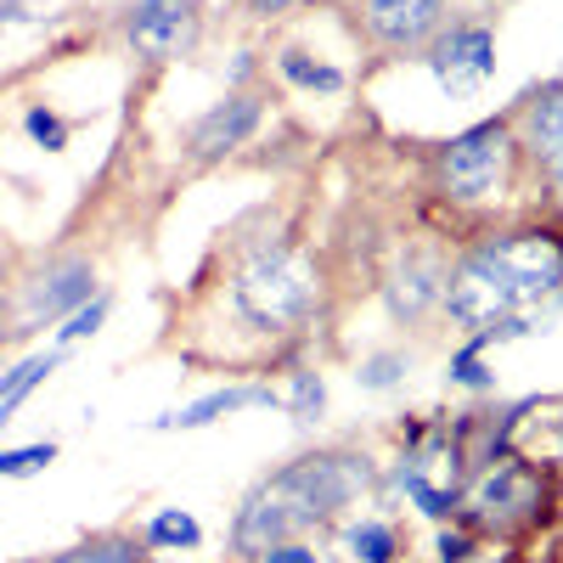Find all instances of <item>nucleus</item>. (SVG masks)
I'll list each match as a JSON object with an SVG mask.
<instances>
[{"mask_svg":"<svg viewBox=\"0 0 563 563\" xmlns=\"http://www.w3.org/2000/svg\"><path fill=\"white\" fill-rule=\"evenodd\" d=\"M434 294H440L434 271H429V265H411V271H400V276H395V288H389V310H395V316H406V321H417V316H422V305H429Z\"/></svg>","mask_w":563,"mask_h":563,"instance_id":"obj_16","label":"nucleus"},{"mask_svg":"<svg viewBox=\"0 0 563 563\" xmlns=\"http://www.w3.org/2000/svg\"><path fill=\"white\" fill-rule=\"evenodd\" d=\"M467 558H474V541H467L462 530H445L440 536V563H467Z\"/></svg>","mask_w":563,"mask_h":563,"instance_id":"obj_26","label":"nucleus"},{"mask_svg":"<svg viewBox=\"0 0 563 563\" xmlns=\"http://www.w3.org/2000/svg\"><path fill=\"white\" fill-rule=\"evenodd\" d=\"M57 462V445L40 440V445H18V451H0V479H29L40 467Z\"/></svg>","mask_w":563,"mask_h":563,"instance_id":"obj_19","label":"nucleus"},{"mask_svg":"<svg viewBox=\"0 0 563 563\" xmlns=\"http://www.w3.org/2000/svg\"><path fill=\"white\" fill-rule=\"evenodd\" d=\"M525 135H530L536 164H541L552 180H563V85H558V90H547V97L530 108Z\"/></svg>","mask_w":563,"mask_h":563,"instance_id":"obj_12","label":"nucleus"},{"mask_svg":"<svg viewBox=\"0 0 563 563\" xmlns=\"http://www.w3.org/2000/svg\"><path fill=\"white\" fill-rule=\"evenodd\" d=\"M445 18V0H361V23L366 34L389 45V52H411L422 45Z\"/></svg>","mask_w":563,"mask_h":563,"instance_id":"obj_11","label":"nucleus"},{"mask_svg":"<svg viewBox=\"0 0 563 563\" xmlns=\"http://www.w3.org/2000/svg\"><path fill=\"white\" fill-rule=\"evenodd\" d=\"M52 563H147V547H141L135 536H90V541H79V547H68V552H57Z\"/></svg>","mask_w":563,"mask_h":563,"instance_id":"obj_14","label":"nucleus"},{"mask_svg":"<svg viewBox=\"0 0 563 563\" xmlns=\"http://www.w3.org/2000/svg\"><path fill=\"white\" fill-rule=\"evenodd\" d=\"M366 485H372L366 456H339V451L299 456L249 490V501L238 507V525H231V547L243 558H260L276 541H299L305 530L333 519L339 507H350Z\"/></svg>","mask_w":563,"mask_h":563,"instance_id":"obj_1","label":"nucleus"},{"mask_svg":"<svg viewBox=\"0 0 563 563\" xmlns=\"http://www.w3.org/2000/svg\"><path fill=\"white\" fill-rule=\"evenodd\" d=\"M147 541H153V547H164V552H192V547L203 541V530H198V519H192V512L164 507L158 519L147 525Z\"/></svg>","mask_w":563,"mask_h":563,"instance_id":"obj_17","label":"nucleus"},{"mask_svg":"<svg viewBox=\"0 0 563 563\" xmlns=\"http://www.w3.org/2000/svg\"><path fill=\"white\" fill-rule=\"evenodd\" d=\"M282 7H288V0H249L254 18H271V12H282Z\"/></svg>","mask_w":563,"mask_h":563,"instance_id":"obj_27","label":"nucleus"},{"mask_svg":"<svg viewBox=\"0 0 563 563\" xmlns=\"http://www.w3.org/2000/svg\"><path fill=\"white\" fill-rule=\"evenodd\" d=\"M23 130H29V135L40 141V147H45V153H63V147H68V124H63V119H57L52 108H29V119H23Z\"/></svg>","mask_w":563,"mask_h":563,"instance_id":"obj_21","label":"nucleus"},{"mask_svg":"<svg viewBox=\"0 0 563 563\" xmlns=\"http://www.w3.org/2000/svg\"><path fill=\"white\" fill-rule=\"evenodd\" d=\"M321 378H316V372H294V389H288V411L299 417V422H310L316 411H321Z\"/></svg>","mask_w":563,"mask_h":563,"instance_id":"obj_22","label":"nucleus"},{"mask_svg":"<svg viewBox=\"0 0 563 563\" xmlns=\"http://www.w3.org/2000/svg\"><path fill=\"white\" fill-rule=\"evenodd\" d=\"M400 372H406V361H400V355H372V361L361 366V384H366V389H389V384L400 378Z\"/></svg>","mask_w":563,"mask_h":563,"instance_id":"obj_24","label":"nucleus"},{"mask_svg":"<svg viewBox=\"0 0 563 563\" xmlns=\"http://www.w3.org/2000/svg\"><path fill=\"white\" fill-rule=\"evenodd\" d=\"M271 400H276L271 389H214V395H203V400H192V406H180V411L158 417L153 429H209V422H220V417H231V411H243V406H271Z\"/></svg>","mask_w":563,"mask_h":563,"instance_id":"obj_13","label":"nucleus"},{"mask_svg":"<svg viewBox=\"0 0 563 563\" xmlns=\"http://www.w3.org/2000/svg\"><path fill=\"white\" fill-rule=\"evenodd\" d=\"M501 169H507V124H474V130L451 135L440 153V186L462 203L490 198Z\"/></svg>","mask_w":563,"mask_h":563,"instance_id":"obj_4","label":"nucleus"},{"mask_svg":"<svg viewBox=\"0 0 563 563\" xmlns=\"http://www.w3.org/2000/svg\"><path fill=\"white\" fill-rule=\"evenodd\" d=\"M429 68L440 74V85L467 90L485 85L496 74V34L485 23H451L434 45H429Z\"/></svg>","mask_w":563,"mask_h":563,"instance_id":"obj_9","label":"nucleus"},{"mask_svg":"<svg viewBox=\"0 0 563 563\" xmlns=\"http://www.w3.org/2000/svg\"><path fill=\"white\" fill-rule=\"evenodd\" d=\"M231 305H238V316L254 327V333H288V327H299L316 305V271L294 254H254L238 282H231Z\"/></svg>","mask_w":563,"mask_h":563,"instance_id":"obj_2","label":"nucleus"},{"mask_svg":"<svg viewBox=\"0 0 563 563\" xmlns=\"http://www.w3.org/2000/svg\"><path fill=\"white\" fill-rule=\"evenodd\" d=\"M467 563H474V558H467Z\"/></svg>","mask_w":563,"mask_h":563,"instance_id":"obj_28","label":"nucleus"},{"mask_svg":"<svg viewBox=\"0 0 563 563\" xmlns=\"http://www.w3.org/2000/svg\"><path fill=\"white\" fill-rule=\"evenodd\" d=\"M282 79H294V85H305V90H327V97H333V90H344V74L333 68V63H316L310 52H282Z\"/></svg>","mask_w":563,"mask_h":563,"instance_id":"obj_18","label":"nucleus"},{"mask_svg":"<svg viewBox=\"0 0 563 563\" xmlns=\"http://www.w3.org/2000/svg\"><path fill=\"white\" fill-rule=\"evenodd\" d=\"M203 34V12L198 0H135L130 18H124V40L135 57L147 63H175L198 45Z\"/></svg>","mask_w":563,"mask_h":563,"instance_id":"obj_6","label":"nucleus"},{"mask_svg":"<svg viewBox=\"0 0 563 563\" xmlns=\"http://www.w3.org/2000/svg\"><path fill=\"white\" fill-rule=\"evenodd\" d=\"M102 321H108V299H90V305H79V310L68 316V327H63V344H74V339H90Z\"/></svg>","mask_w":563,"mask_h":563,"instance_id":"obj_23","label":"nucleus"},{"mask_svg":"<svg viewBox=\"0 0 563 563\" xmlns=\"http://www.w3.org/2000/svg\"><path fill=\"white\" fill-rule=\"evenodd\" d=\"M260 97H220L192 130H186V153H192V164H214L225 153H238L243 141L260 130Z\"/></svg>","mask_w":563,"mask_h":563,"instance_id":"obj_10","label":"nucleus"},{"mask_svg":"<svg viewBox=\"0 0 563 563\" xmlns=\"http://www.w3.org/2000/svg\"><path fill=\"white\" fill-rule=\"evenodd\" d=\"M90 288H97V271L90 260H63L52 271H40L34 282H23V299H18V333H34V327L57 321V316H74Z\"/></svg>","mask_w":563,"mask_h":563,"instance_id":"obj_7","label":"nucleus"},{"mask_svg":"<svg viewBox=\"0 0 563 563\" xmlns=\"http://www.w3.org/2000/svg\"><path fill=\"white\" fill-rule=\"evenodd\" d=\"M254 563H321V552L305 547V541H276V547H265Z\"/></svg>","mask_w":563,"mask_h":563,"instance_id":"obj_25","label":"nucleus"},{"mask_svg":"<svg viewBox=\"0 0 563 563\" xmlns=\"http://www.w3.org/2000/svg\"><path fill=\"white\" fill-rule=\"evenodd\" d=\"M490 254L507 265V276L525 288V299H547L563 288V238L552 231H512V238H496Z\"/></svg>","mask_w":563,"mask_h":563,"instance_id":"obj_8","label":"nucleus"},{"mask_svg":"<svg viewBox=\"0 0 563 563\" xmlns=\"http://www.w3.org/2000/svg\"><path fill=\"white\" fill-rule=\"evenodd\" d=\"M445 305H451V316H456L462 327H479V333H490V327H512V333H519V327H525L519 310H530L525 288L507 276V265L490 254V243L474 249V254L451 271Z\"/></svg>","mask_w":563,"mask_h":563,"instance_id":"obj_3","label":"nucleus"},{"mask_svg":"<svg viewBox=\"0 0 563 563\" xmlns=\"http://www.w3.org/2000/svg\"><path fill=\"white\" fill-rule=\"evenodd\" d=\"M541 501H547V485H541V474L530 462H519V456H501L490 474H479L474 479V490H467V512H474L479 525H496V530H512V525H530L536 512H541Z\"/></svg>","mask_w":563,"mask_h":563,"instance_id":"obj_5","label":"nucleus"},{"mask_svg":"<svg viewBox=\"0 0 563 563\" xmlns=\"http://www.w3.org/2000/svg\"><path fill=\"white\" fill-rule=\"evenodd\" d=\"M57 361H63L57 350H52V355H29L23 366H12L7 378H0V422H12V411L23 406V395H29L34 384H45V378H52V372H57Z\"/></svg>","mask_w":563,"mask_h":563,"instance_id":"obj_15","label":"nucleus"},{"mask_svg":"<svg viewBox=\"0 0 563 563\" xmlns=\"http://www.w3.org/2000/svg\"><path fill=\"white\" fill-rule=\"evenodd\" d=\"M350 552H355V558H366V563H389V558H395V530L366 519V525H355V530H350Z\"/></svg>","mask_w":563,"mask_h":563,"instance_id":"obj_20","label":"nucleus"}]
</instances>
